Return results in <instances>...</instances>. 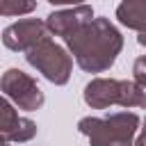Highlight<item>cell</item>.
Listing matches in <instances>:
<instances>
[{"label":"cell","mask_w":146,"mask_h":146,"mask_svg":"<svg viewBox=\"0 0 146 146\" xmlns=\"http://www.w3.org/2000/svg\"><path fill=\"white\" fill-rule=\"evenodd\" d=\"M64 43L82 71L103 73L116 62L123 48V36L110 18H94L73 34L64 36Z\"/></svg>","instance_id":"1"},{"label":"cell","mask_w":146,"mask_h":146,"mask_svg":"<svg viewBox=\"0 0 146 146\" xmlns=\"http://www.w3.org/2000/svg\"><path fill=\"white\" fill-rule=\"evenodd\" d=\"M139 128L135 112H114L105 119L84 116L78 121V130L89 139L91 146H132V137Z\"/></svg>","instance_id":"2"},{"label":"cell","mask_w":146,"mask_h":146,"mask_svg":"<svg viewBox=\"0 0 146 146\" xmlns=\"http://www.w3.org/2000/svg\"><path fill=\"white\" fill-rule=\"evenodd\" d=\"M82 96L91 110H107L112 105L146 110V87L135 80L94 78L91 82H87Z\"/></svg>","instance_id":"3"},{"label":"cell","mask_w":146,"mask_h":146,"mask_svg":"<svg viewBox=\"0 0 146 146\" xmlns=\"http://www.w3.org/2000/svg\"><path fill=\"white\" fill-rule=\"evenodd\" d=\"M25 59L52 84H66L73 71V57L52 39H43L41 43H36L25 52Z\"/></svg>","instance_id":"4"},{"label":"cell","mask_w":146,"mask_h":146,"mask_svg":"<svg viewBox=\"0 0 146 146\" xmlns=\"http://www.w3.org/2000/svg\"><path fill=\"white\" fill-rule=\"evenodd\" d=\"M0 89H2L5 98H9L14 105H18L25 112H34L43 105V91L39 89L36 80L21 68L5 71L2 80H0Z\"/></svg>","instance_id":"5"},{"label":"cell","mask_w":146,"mask_h":146,"mask_svg":"<svg viewBox=\"0 0 146 146\" xmlns=\"http://www.w3.org/2000/svg\"><path fill=\"white\" fill-rule=\"evenodd\" d=\"M48 25L41 18H23L2 30V43L14 52H27L43 39H48Z\"/></svg>","instance_id":"6"},{"label":"cell","mask_w":146,"mask_h":146,"mask_svg":"<svg viewBox=\"0 0 146 146\" xmlns=\"http://www.w3.org/2000/svg\"><path fill=\"white\" fill-rule=\"evenodd\" d=\"M89 21H94V9L89 5H78L71 9H59V11L48 14L46 25L55 36H68L82 25H87Z\"/></svg>","instance_id":"7"},{"label":"cell","mask_w":146,"mask_h":146,"mask_svg":"<svg viewBox=\"0 0 146 146\" xmlns=\"http://www.w3.org/2000/svg\"><path fill=\"white\" fill-rule=\"evenodd\" d=\"M116 18L128 30H146V0H121L116 7Z\"/></svg>","instance_id":"8"},{"label":"cell","mask_w":146,"mask_h":146,"mask_svg":"<svg viewBox=\"0 0 146 146\" xmlns=\"http://www.w3.org/2000/svg\"><path fill=\"white\" fill-rule=\"evenodd\" d=\"M34 135H36V123L30 121V119H25V116H21L18 123H16V128L7 137H2V139L5 141H14V144H23V141H30Z\"/></svg>","instance_id":"9"},{"label":"cell","mask_w":146,"mask_h":146,"mask_svg":"<svg viewBox=\"0 0 146 146\" xmlns=\"http://www.w3.org/2000/svg\"><path fill=\"white\" fill-rule=\"evenodd\" d=\"M36 9V0H0L2 16H23Z\"/></svg>","instance_id":"10"},{"label":"cell","mask_w":146,"mask_h":146,"mask_svg":"<svg viewBox=\"0 0 146 146\" xmlns=\"http://www.w3.org/2000/svg\"><path fill=\"white\" fill-rule=\"evenodd\" d=\"M18 112L14 110V105L9 103V98H5L2 103H0V132H2V137H7L14 128H16V123H18Z\"/></svg>","instance_id":"11"},{"label":"cell","mask_w":146,"mask_h":146,"mask_svg":"<svg viewBox=\"0 0 146 146\" xmlns=\"http://www.w3.org/2000/svg\"><path fill=\"white\" fill-rule=\"evenodd\" d=\"M132 75H135V82L144 84L146 87V55L137 57L135 64H132Z\"/></svg>","instance_id":"12"},{"label":"cell","mask_w":146,"mask_h":146,"mask_svg":"<svg viewBox=\"0 0 146 146\" xmlns=\"http://www.w3.org/2000/svg\"><path fill=\"white\" fill-rule=\"evenodd\" d=\"M50 5H73V7H78V5H84V0H48Z\"/></svg>","instance_id":"13"},{"label":"cell","mask_w":146,"mask_h":146,"mask_svg":"<svg viewBox=\"0 0 146 146\" xmlns=\"http://www.w3.org/2000/svg\"><path fill=\"white\" fill-rule=\"evenodd\" d=\"M135 146H146V119H144V128H141V132H139V137H137Z\"/></svg>","instance_id":"14"},{"label":"cell","mask_w":146,"mask_h":146,"mask_svg":"<svg viewBox=\"0 0 146 146\" xmlns=\"http://www.w3.org/2000/svg\"><path fill=\"white\" fill-rule=\"evenodd\" d=\"M137 41H139V46H146V30H144V32H139Z\"/></svg>","instance_id":"15"},{"label":"cell","mask_w":146,"mask_h":146,"mask_svg":"<svg viewBox=\"0 0 146 146\" xmlns=\"http://www.w3.org/2000/svg\"><path fill=\"white\" fill-rule=\"evenodd\" d=\"M5 146H9V141H5Z\"/></svg>","instance_id":"16"}]
</instances>
